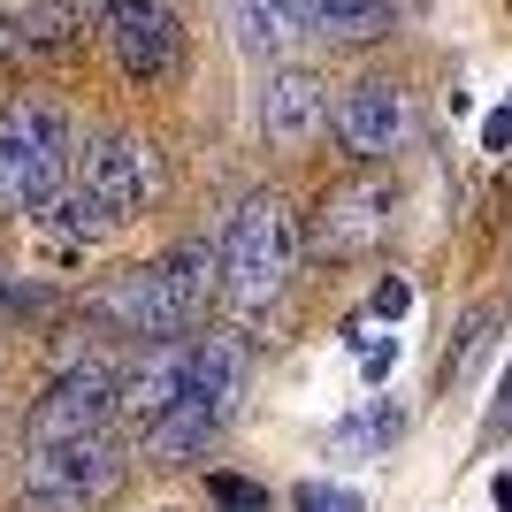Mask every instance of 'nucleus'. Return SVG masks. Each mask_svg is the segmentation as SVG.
<instances>
[{
    "instance_id": "1",
    "label": "nucleus",
    "mask_w": 512,
    "mask_h": 512,
    "mask_svg": "<svg viewBox=\"0 0 512 512\" xmlns=\"http://www.w3.org/2000/svg\"><path fill=\"white\" fill-rule=\"evenodd\" d=\"M214 299H222V245H176V253L138 260L115 283H100L92 314L115 337H138L153 352V344H176L184 329H199Z\"/></svg>"
},
{
    "instance_id": "2",
    "label": "nucleus",
    "mask_w": 512,
    "mask_h": 512,
    "mask_svg": "<svg viewBox=\"0 0 512 512\" xmlns=\"http://www.w3.org/2000/svg\"><path fill=\"white\" fill-rule=\"evenodd\" d=\"M77 169V123L46 92L0 100V214H46Z\"/></svg>"
},
{
    "instance_id": "3",
    "label": "nucleus",
    "mask_w": 512,
    "mask_h": 512,
    "mask_svg": "<svg viewBox=\"0 0 512 512\" xmlns=\"http://www.w3.org/2000/svg\"><path fill=\"white\" fill-rule=\"evenodd\" d=\"M291 268H299V222L276 192H253L222 237V299L237 314H268L291 291Z\"/></svg>"
},
{
    "instance_id": "4",
    "label": "nucleus",
    "mask_w": 512,
    "mask_h": 512,
    "mask_svg": "<svg viewBox=\"0 0 512 512\" xmlns=\"http://www.w3.org/2000/svg\"><path fill=\"white\" fill-rule=\"evenodd\" d=\"M130 451L123 436H77V444H31L23 459V490L8 512H100L107 497L123 490Z\"/></svg>"
},
{
    "instance_id": "5",
    "label": "nucleus",
    "mask_w": 512,
    "mask_h": 512,
    "mask_svg": "<svg viewBox=\"0 0 512 512\" xmlns=\"http://www.w3.org/2000/svg\"><path fill=\"white\" fill-rule=\"evenodd\" d=\"M107 421H123V375L85 352V360L62 367L54 390L31 406L23 436H31V444H77V436H107Z\"/></svg>"
},
{
    "instance_id": "6",
    "label": "nucleus",
    "mask_w": 512,
    "mask_h": 512,
    "mask_svg": "<svg viewBox=\"0 0 512 512\" xmlns=\"http://www.w3.org/2000/svg\"><path fill=\"white\" fill-rule=\"evenodd\" d=\"M161 184H169L161 146L138 138V130H107V138H92V146H85V161H77V192L100 199V207L115 214V230H123L138 207H153Z\"/></svg>"
},
{
    "instance_id": "7",
    "label": "nucleus",
    "mask_w": 512,
    "mask_h": 512,
    "mask_svg": "<svg viewBox=\"0 0 512 512\" xmlns=\"http://www.w3.org/2000/svg\"><path fill=\"white\" fill-rule=\"evenodd\" d=\"M344 153H360V161H383V153L406 146L413 130V107H406V85H390V77H360V85L337 92V115H329Z\"/></svg>"
},
{
    "instance_id": "8",
    "label": "nucleus",
    "mask_w": 512,
    "mask_h": 512,
    "mask_svg": "<svg viewBox=\"0 0 512 512\" xmlns=\"http://www.w3.org/2000/svg\"><path fill=\"white\" fill-rule=\"evenodd\" d=\"M390 222H398V199H390L383 184H344V192L321 199L306 245H314L321 260H360V253H375L390 237Z\"/></svg>"
},
{
    "instance_id": "9",
    "label": "nucleus",
    "mask_w": 512,
    "mask_h": 512,
    "mask_svg": "<svg viewBox=\"0 0 512 512\" xmlns=\"http://www.w3.org/2000/svg\"><path fill=\"white\" fill-rule=\"evenodd\" d=\"M260 138H268V146H314L321 130H329V115H337V107H329V85H321L314 69H268V85H260Z\"/></svg>"
},
{
    "instance_id": "10",
    "label": "nucleus",
    "mask_w": 512,
    "mask_h": 512,
    "mask_svg": "<svg viewBox=\"0 0 512 512\" xmlns=\"http://www.w3.org/2000/svg\"><path fill=\"white\" fill-rule=\"evenodd\" d=\"M245 375H253V352H245L237 337H214V329H207V337H184V398L237 413Z\"/></svg>"
},
{
    "instance_id": "11",
    "label": "nucleus",
    "mask_w": 512,
    "mask_h": 512,
    "mask_svg": "<svg viewBox=\"0 0 512 512\" xmlns=\"http://www.w3.org/2000/svg\"><path fill=\"white\" fill-rule=\"evenodd\" d=\"M176 406H184V337H176V344H153L146 360L123 375V421L138 428V436H146L161 413H176Z\"/></svg>"
},
{
    "instance_id": "12",
    "label": "nucleus",
    "mask_w": 512,
    "mask_h": 512,
    "mask_svg": "<svg viewBox=\"0 0 512 512\" xmlns=\"http://www.w3.org/2000/svg\"><path fill=\"white\" fill-rule=\"evenodd\" d=\"M222 428H230V413H222V406L184 398L176 413H161V421L138 436V451H146L153 467H192V459H207V451L222 444Z\"/></svg>"
},
{
    "instance_id": "13",
    "label": "nucleus",
    "mask_w": 512,
    "mask_h": 512,
    "mask_svg": "<svg viewBox=\"0 0 512 512\" xmlns=\"http://www.w3.org/2000/svg\"><path fill=\"white\" fill-rule=\"evenodd\" d=\"M306 23V39H344V46H360V39H383L390 31V0H291Z\"/></svg>"
},
{
    "instance_id": "14",
    "label": "nucleus",
    "mask_w": 512,
    "mask_h": 512,
    "mask_svg": "<svg viewBox=\"0 0 512 512\" xmlns=\"http://www.w3.org/2000/svg\"><path fill=\"white\" fill-rule=\"evenodd\" d=\"M406 436V406H390V398H375V406L344 413L337 428H329V459H390V444Z\"/></svg>"
},
{
    "instance_id": "15",
    "label": "nucleus",
    "mask_w": 512,
    "mask_h": 512,
    "mask_svg": "<svg viewBox=\"0 0 512 512\" xmlns=\"http://www.w3.org/2000/svg\"><path fill=\"white\" fill-rule=\"evenodd\" d=\"M222 8H230V31L253 46V54H283V46L306 39V23H299L291 0H222Z\"/></svg>"
},
{
    "instance_id": "16",
    "label": "nucleus",
    "mask_w": 512,
    "mask_h": 512,
    "mask_svg": "<svg viewBox=\"0 0 512 512\" xmlns=\"http://www.w3.org/2000/svg\"><path fill=\"white\" fill-rule=\"evenodd\" d=\"M497 321H505V306H490V299L459 321V337H451V352H444V390L474 383V367L490 360V344H497Z\"/></svg>"
},
{
    "instance_id": "17",
    "label": "nucleus",
    "mask_w": 512,
    "mask_h": 512,
    "mask_svg": "<svg viewBox=\"0 0 512 512\" xmlns=\"http://www.w3.org/2000/svg\"><path fill=\"white\" fill-rule=\"evenodd\" d=\"M23 39L31 46H69L77 39V8H69V0H39V8L23 16Z\"/></svg>"
},
{
    "instance_id": "18",
    "label": "nucleus",
    "mask_w": 512,
    "mask_h": 512,
    "mask_svg": "<svg viewBox=\"0 0 512 512\" xmlns=\"http://www.w3.org/2000/svg\"><path fill=\"white\" fill-rule=\"evenodd\" d=\"M207 505H222V512H268V490L245 482V474H207Z\"/></svg>"
},
{
    "instance_id": "19",
    "label": "nucleus",
    "mask_w": 512,
    "mask_h": 512,
    "mask_svg": "<svg viewBox=\"0 0 512 512\" xmlns=\"http://www.w3.org/2000/svg\"><path fill=\"white\" fill-rule=\"evenodd\" d=\"M291 505H299V512H367L352 490H329V482H299V490H291Z\"/></svg>"
},
{
    "instance_id": "20",
    "label": "nucleus",
    "mask_w": 512,
    "mask_h": 512,
    "mask_svg": "<svg viewBox=\"0 0 512 512\" xmlns=\"http://www.w3.org/2000/svg\"><path fill=\"white\" fill-rule=\"evenodd\" d=\"M367 314H375V321H406L413 314V283L406 276H383V283H375V299H367Z\"/></svg>"
},
{
    "instance_id": "21",
    "label": "nucleus",
    "mask_w": 512,
    "mask_h": 512,
    "mask_svg": "<svg viewBox=\"0 0 512 512\" xmlns=\"http://www.w3.org/2000/svg\"><path fill=\"white\" fill-rule=\"evenodd\" d=\"M390 367H398V344H383V337L360 344V375H367V383H390Z\"/></svg>"
},
{
    "instance_id": "22",
    "label": "nucleus",
    "mask_w": 512,
    "mask_h": 512,
    "mask_svg": "<svg viewBox=\"0 0 512 512\" xmlns=\"http://www.w3.org/2000/svg\"><path fill=\"white\" fill-rule=\"evenodd\" d=\"M512 146V107H497L490 123H482V153H505Z\"/></svg>"
},
{
    "instance_id": "23",
    "label": "nucleus",
    "mask_w": 512,
    "mask_h": 512,
    "mask_svg": "<svg viewBox=\"0 0 512 512\" xmlns=\"http://www.w3.org/2000/svg\"><path fill=\"white\" fill-rule=\"evenodd\" d=\"M512 428V375H505V390H497V406H490V428H482V436H505Z\"/></svg>"
},
{
    "instance_id": "24",
    "label": "nucleus",
    "mask_w": 512,
    "mask_h": 512,
    "mask_svg": "<svg viewBox=\"0 0 512 512\" xmlns=\"http://www.w3.org/2000/svg\"><path fill=\"white\" fill-rule=\"evenodd\" d=\"M497 505H505V512H512V474H497Z\"/></svg>"
}]
</instances>
